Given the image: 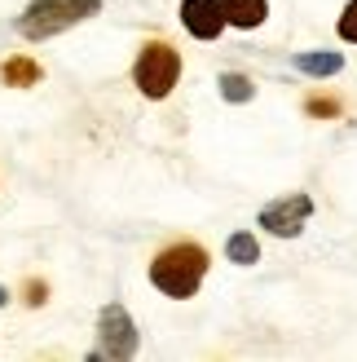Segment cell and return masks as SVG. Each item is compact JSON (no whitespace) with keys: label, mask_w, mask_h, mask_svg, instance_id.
Masks as SVG:
<instances>
[{"label":"cell","mask_w":357,"mask_h":362,"mask_svg":"<svg viewBox=\"0 0 357 362\" xmlns=\"http://www.w3.org/2000/svg\"><path fill=\"white\" fill-rule=\"evenodd\" d=\"M309 216H313V199L309 194H287V199H278V204L260 208V226L270 234H278V239H296Z\"/></svg>","instance_id":"5b68a950"},{"label":"cell","mask_w":357,"mask_h":362,"mask_svg":"<svg viewBox=\"0 0 357 362\" xmlns=\"http://www.w3.org/2000/svg\"><path fill=\"white\" fill-rule=\"evenodd\" d=\"M97 9H102V0H31L27 13L18 18V31H23L27 40H49V35L93 18Z\"/></svg>","instance_id":"7a4b0ae2"},{"label":"cell","mask_w":357,"mask_h":362,"mask_svg":"<svg viewBox=\"0 0 357 362\" xmlns=\"http://www.w3.org/2000/svg\"><path fill=\"white\" fill-rule=\"evenodd\" d=\"M309 115H340V102L335 98H309Z\"/></svg>","instance_id":"4fadbf2b"},{"label":"cell","mask_w":357,"mask_h":362,"mask_svg":"<svg viewBox=\"0 0 357 362\" xmlns=\"http://www.w3.org/2000/svg\"><path fill=\"white\" fill-rule=\"evenodd\" d=\"M133 80L141 88V98H168L176 80H181V53H176L168 40H150L146 49H141V58L133 66Z\"/></svg>","instance_id":"3957f363"},{"label":"cell","mask_w":357,"mask_h":362,"mask_svg":"<svg viewBox=\"0 0 357 362\" xmlns=\"http://www.w3.org/2000/svg\"><path fill=\"white\" fill-rule=\"evenodd\" d=\"M40 300H44V283L31 279V283H27V305H40Z\"/></svg>","instance_id":"5bb4252c"},{"label":"cell","mask_w":357,"mask_h":362,"mask_svg":"<svg viewBox=\"0 0 357 362\" xmlns=\"http://www.w3.org/2000/svg\"><path fill=\"white\" fill-rule=\"evenodd\" d=\"M5 80L18 84V88H27V84L40 80V62H31V58H9V62H5Z\"/></svg>","instance_id":"30bf717a"},{"label":"cell","mask_w":357,"mask_h":362,"mask_svg":"<svg viewBox=\"0 0 357 362\" xmlns=\"http://www.w3.org/2000/svg\"><path fill=\"white\" fill-rule=\"evenodd\" d=\"M5 300H9V292H5V287H0V305H5Z\"/></svg>","instance_id":"9a60e30c"},{"label":"cell","mask_w":357,"mask_h":362,"mask_svg":"<svg viewBox=\"0 0 357 362\" xmlns=\"http://www.w3.org/2000/svg\"><path fill=\"white\" fill-rule=\"evenodd\" d=\"M225 252H229V261H234V265H256V261H260V243H256V239H252V234H247V230L229 234Z\"/></svg>","instance_id":"9c48e42d"},{"label":"cell","mask_w":357,"mask_h":362,"mask_svg":"<svg viewBox=\"0 0 357 362\" xmlns=\"http://www.w3.org/2000/svg\"><path fill=\"white\" fill-rule=\"evenodd\" d=\"M252 93H256L252 80L238 76V71H225V76H221V98L225 102H252Z\"/></svg>","instance_id":"8fae6325"},{"label":"cell","mask_w":357,"mask_h":362,"mask_svg":"<svg viewBox=\"0 0 357 362\" xmlns=\"http://www.w3.org/2000/svg\"><path fill=\"white\" fill-rule=\"evenodd\" d=\"M181 27L194 40H217L229 23H225L221 0H181Z\"/></svg>","instance_id":"8992f818"},{"label":"cell","mask_w":357,"mask_h":362,"mask_svg":"<svg viewBox=\"0 0 357 362\" xmlns=\"http://www.w3.org/2000/svg\"><path fill=\"white\" fill-rule=\"evenodd\" d=\"M221 9H225L229 27L252 31V27H260L265 18H270V0H221Z\"/></svg>","instance_id":"52a82bcc"},{"label":"cell","mask_w":357,"mask_h":362,"mask_svg":"<svg viewBox=\"0 0 357 362\" xmlns=\"http://www.w3.org/2000/svg\"><path fill=\"white\" fill-rule=\"evenodd\" d=\"M340 66H344L340 53H300L296 58V71H305V76H335Z\"/></svg>","instance_id":"ba28073f"},{"label":"cell","mask_w":357,"mask_h":362,"mask_svg":"<svg viewBox=\"0 0 357 362\" xmlns=\"http://www.w3.org/2000/svg\"><path fill=\"white\" fill-rule=\"evenodd\" d=\"M207 274V252L199 243H172L150 261V283L172 300H190Z\"/></svg>","instance_id":"6da1fadb"},{"label":"cell","mask_w":357,"mask_h":362,"mask_svg":"<svg viewBox=\"0 0 357 362\" xmlns=\"http://www.w3.org/2000/svg\"><path fill=\"white\" fill-rule=\"evenodd\" d=\"M340 40L357 45V0H349V9L340 13Z\"/></svg>","instance_id":"7c38bea8"},{"label":"cell","mask_w":357,"mask_h":362,"mask_svg":"<svg viewBox=\"0 0 357 362\" xmlns=\"http://www.w3.org/2000/svg\"><path fill=\"white\" fill-rule=\"evenodd\" d=\"M97 358H133L137 354V327H133V314L123 305H106L102 318H97Z\"/></svg>","instance_id":"277c9868"}]
</instances>
